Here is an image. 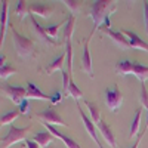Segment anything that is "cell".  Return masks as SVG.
Returning a JSON list of instances; mask_svg holds the SVG:
<instances>
[{"label": "cell", "mask_w": 148, "mask_h": 148, "mask_svg": "<svg viewBox=\"0 0 148 148\" xmlns=\"http://www.w3.org/2000/svg\"><path fill=\"white\" fill-rule=\"evenodd\" d=\"M79 107V113H80V117H82V121H83V125H84V127H86V130H88V133L90 135V138L96 142V145H98V148H104L102 145H101V142H99V138H98V127H96V125L95 123L84 114V111L82 110V107H80V104L77 105Z\"/></svg>", "instance_id": "8"}, {"label": "cell", "mask_w": 148, "mask_h": 148, "mask_svg": "<svg viewBox=\"0 0 148 148\" xmlns=\"http://www.w3.org/2000/svg\"><path fill=\"white\" fill-rule=\"evenodd\" d=\"M141 104L148 110V92L145 88V83H141Z\"/></svg>", "instance_id": "31"}, {"label": "cell", "mask_w": 148, "mask_h": 148, "mask_svg": "<svg viewBox=\"0 0 148 148\" xmlns=\"http://www.w3.org/2000/svg\"><path fill=\"white\" fill-rule=\"evenodd\" d=\"M144 129H148V113H147V123H145V126H144Z\"/></svg>", "instance_id": "37"}, {"label": "cell", "mask_w": 148, "mask_h": 148, "mask_svg": "<svg viewBox=\"0 0 148 148\" xmlns=\"http://www.w3.org/2000/svg\"><path fill=\"white\" fill-rule=\"evenodd\" d=\"M133 70V62L132 61H119V62L116 64V73L119 74V76H127V74H130Z\"/></svg>", "instance_id": "20"}, {"label": "cell", "mask_w": 148, "mask_h": 148, "mask_svg": "<svg viewBox=\"0 0 148 148\" xmlns=\"http://www.w3.org/2000/svg\"><path fill=\"white\" fill-rule=\"evenodd\" d=\"M62 98H64V93L62 92H56L55 95H52V104H58V102H61L62 101Z\"/></svg>", "instance_id": "34"}, {"label": "cell", "mask_w": 148, "mask_h": 148, "mask_svg": "<svg viewBox=\"0 0 148 148\" xmlns=\"http://www.w3.org/2000/svg\"><path fill=\"white\" fill-rule=\"evenodd\" d=\"M114 3L116 2H113V0H98V2H93L90 8V18L93 19V24H95L93 30H98L101 27L102 21L110 18V14L116 12Z\"/></svg>", "instance_id": "1"}, {"label": "cell", "mask_w": 148, "mask_h": 148, "mask_svg": "<svg viewBox=\"0 0 148 148\" xmlns=\"http://www.w3.org/2000/svg\"><path fill=\"white\" fill-rule=\"evenodd\" d=\"M8 6H9V2L8 0H3L2 2V16H0V27H2V31H0V39H2V45L3 46V42H5V36H6V30H8Z\"/></svg>", "instance_id": "16"}, {"label": "cell", "mask_w": 148, "mask_h": 148, "mask_svg": "<svg viewBox=\"0 0 148 148\" xmlns=\"http://www.w3.org/2000/svg\"><path fill=\"white\" fill-rule=\"evenodd\" d=\"M64 25V22H59V24H55V25H47L45 27V31L49 37L52 39H58V33H59V28Z\"/></svg>", "instance_id": "29"}, {"label": "cell", "mask_w": 148, "mask_h": 148, "mask_svg": "<svg viewBox=\"0 0 148 148\" xmlns=\"http://www.w3.org/2000/svg\"><path fill=\"white\" fill-rule=\"evenodd\" d=\"M25 99H42V101H52V96H49L40 90L39 86H36L33 82L27 83V98Z\"/></svg>", "instance_id": "11"}, {"label": "cell", "mask_w": 148, "mask_h": 148, "mask_svg": "<svg viewBox=\"0 0 148 148\" xmlns=\"http://www.w3.org/2000/svg\"><path fill=\"white\" fill-rule=\"evenodd\" d=\"M96 127H98V130H99V133L102 135V138L105 139V142H107L111 148H117V141H116L114 133H113V130L110 129V126L107 125L104 120H101L99 123H98Z\"/></svg>", "instance_id": "10"}, {"label": "cell", "mask_w": 148, "mask_h": 148, "mask_svg": "<svg viewBox=\"0 0 148 148\" xmlns=\"http://www.w3.org/2000/svg\"><path fill=\"white\" fill-rule=\"evenodd\" d=\"M133 76L135 77H138L141 83H145V80L148 79V67L139 64V62H133Z\"/></svg>", "instance_id": "19"}, {"label": "cell", "mask_w": 148, "mask_h": 148, "mask_svg": "<svg viewBox=\"0 0 148 148\" xmlns=\"http://www.w3.org/2000/svg\"><path fill=\"white\" fill-rule=\"evenodd\" d=\"M2 92L9 98L12 102H15L16 105H19V104L27 98V88H24V86L8 84L5 89H2Z\"/></svg>", "instance_id": "5"}, {"label": "cell", "mask_w": 148, "mask_h": 148, "mask_svg": "<svg viewBox=\"0 0 148 148\" xmlns=\"http://www.w3.org/2000/svg\"><path fill=\"white\" fill-rule=\"evenodd\" d=\"M107 36H110V39H113L116 45H119L120 47L123 49H130V45H129V40L125 37V34H123L121 31H114L111 30L110 27H99Z\"/></svg>", "instance_id": "9"}, {"label": "cell", "mask_w": 148, "mask_h": 148, "mask_svg": "<svg viewBox=\"0 0 148 148\" xmlns=\"http://www.w3.org/2000/svg\"><path fill=\"white\" fill-rule=\"evenodd\" d=\"M121 33L127 37L130 47H133V49H142V51H147V52H148V43H147V42H144V40L141 39V37H139L136 33H133V31H127V30H123Z\"/></svg>", "instance_id": "13"}, {"label": "cell", "mask_w": 148, "mask_h": 148, "mask_svg": "<svg viewBox=\"0 0 148 148\" xmlns=\"http://www.w3.org/2000/svg\"><path fill=\"white\" fill-rule=\"evenodd\" d=\"M53 135L49 132V130H40V132H37L34 133V136H33V141H36L37 144H39L42 148H47L49 144H51L53 141Z\"/></svg>", "instance_id": "17"}, {"label": "cell", "mask_w": 148, "mask_h": 148, "mask_svg": "<svg viewBox=\"0 0 148 148\" xmlns=\"http://www.w3.org/2000/svg\"><path fill=\"white\" fill-rule=\"evenodd\" d=\"M30 108H31V105H30V99H24V101L19 104V111H21V114L28 116V114H30Z\"/></svg>", "instance_id": "32"}, {"label": "cell", "mask_w": 148, "mask_h": 148, "mask_svg": "<svg viewBox=\"0 0 148 148\" xmlns=\"http://www.w3.org/2000/svg\"><path fill=\"white\" fill-rule=\"evenodd\" d=\"M74 28H76V15H70V18H68V21H67V27H65V31H64V36H65V42L71 40L73 33H74Z\"/></svg>", "instance_id": "25"}, {"label": "cell", "mask_w": 148, "mask_h": 148, "mask_svg": "<svg viewBox=\"0 0 148 148\" xmlns=\"http://www.w3.org/2000/svg\"><path fill=\"white\" fill-rule=\"evenodd\" d=\"M30 12L31 15H39L42 18H49L52 16V12H53V6H49V5H37V3H33L30 5Z\"/></svg>", "instance_id": "15"}, {"label": "cell", "mask_w": 148, "mask_h": 148, "mask_svg": "<svg viewBox=\"0 0 148 148\" xmlns=\"http://www.w3.org/2000/svg\"><path fill=\"white\" fill-rule=\"evenodd\" d=\"M144 22H145V30L148 31V2H144Z\"/></svg>", "instance_id": "33"}, {"label": "cell", "mask_w": 148, "mask_h": 148, "mask_svg": "<svg viewBox=\"0 0 148 148\" xmlns=\"http://www.w3.org/2000/svg\"><path fill=\"white\" fill-rule=\"evenodd\" d=\"M45 127H46V130H49V132H51L52 135H53V136L55 138H58V139H61V141H62L64 144H65V147L67 148H80V145L76 142V141H74L73 138H70V136H67V135H62V133H59L52 125H43Z\"/></svg>", "instance_id": "14"}, {"label": "cell", "mask_w": 148, "mask_h": 148, "mask_svg": "<svg viewBox=\"0 0 148 148\" xmlns=\"http://www.w3.org/2000/svg\"><path fill=\"white\" fill-rule=\"evenodd\" d=\"M145 132H147V129H142V132L138 135V136H136V141H135V144L130 147V148H138L139 147V142H141V139L144 138V135H145Z\"/></svg>", "instance_id": "35"}, {"label": "cell", "mask_w": 148, "mask_h": 148, "mask_svg": "<svg viewBox=\"0 0 148 148\" xmlns=\"http://www.w3.org/2000/svg\"><path fill=\"white\" fill-rule=\"evenodd\" d=\"M84 104H86V107L89 108V111H90V116H92V121L95 123V125H98L101 120H102V117H101V113H99V108L96 107V104H93V102H90V101H84Z\"/></svg>", "instance_id": "24"}, {"label": "cell", "mask_w": 148, "mask_h": 148, "mask_svg": "<svg viewBox=\"0 0 148 148\" xmlns=\"http://www.w3.org/2000/svg\"><path fill=\"white\" fill-rule=\"evenodd\" d=\"M64 3L73 12V15H76L77 12L80 10V6H82V2H77V0H64Z\"/></svg>", "instance_id": "30"}, {"label": "cell", "mask_w": 148, "mask_h": 148, "mask_svg": "<svg viewBox=\"0 0 148 148\" xmlns=\"http://www.w3.org/2000/svg\"><path fill=\"white\" fill-rule=\"evenodd\" d=\"M19 114H21V111H19V110H12V111H9V113H6L5 116H2V119H0V125H2V126H5V125H10V123L14 121Z\"/></svg>", "instance_id": "26"}, {"label": "cell", "mask_w": 148, "mask_h": 148, "mask_svg": "<svg viewBox=\"0 0 148 148\" xmlns=\"http://www.w3.org/2000/svg\"><path fill=\"white\" fill-rule=\"evenodd\" d=\"M5 61H6V58L2 55V68H0V79H2V82L6 80L9 76H12V74H16V68L10 67L8 62H5Z\"/></svg>", "instance_id": "22"}, {"label": "cell", "mask_w": 148, "mask_h": 148, "mask_svg": "<svg viewBox=\"0 0 148 148\" xmlns=\"http://www.w3.org/2000/svg\"><path fill=\"white\" fill-rule=\"evenodd\" d=\"M10 34H12V42H14L15 51L21 58H33V56H36V43L31 39L19 34L14 27H10Z\"/></svg>", "instance_id": "2"}, {"label": "cell", "mask_w": 148, "mask_h": 148, "mask_svg": "<svg viewBox=\"0 0 148 148\" xmlns=\"http://www.w3.org/2000/svg\"><path fill=\"white\" fill-rule=\"evenodd\" d=\"M65 58H67V55L65 53H62V55H59L53 62H51L46 68H45V71L51 76L52 73H55V71H64V62H65Z\"/></svg>", "instance_id": "18"}, {"label": "cell", "mask_w": 148, "mask_h": 148, "mask_svg": "<svg viewBox=\"0 0 148 148\" xmlns=\"http://www.w3.org/2000/svg\"><path fill=\"white\" fill-rule=\"evenodd\" d=\"M68 95L71 96V98H74L76 101H79L80 98H83V92L77 88V84L74 83V80H73V77H71V82H70V88H68Z\"/></svg>", "instance_id": "27"}, {"label": "cell", "mask_w": 148, "mask_h": 148, "mask_svg": "<svg viewBox=\"0 0 148 148\" xmlns=\"http://www.w3.org/2000/svg\"><path fill=\"white\" fill-rule=\"evenodd\" d=\"M30 19H31V24H33V27H34V31H36V34L39 36V39L45 43V45H47V46H56V45H59L58 42H55V40H52L51 37H49L47 34H46V31H45V27H42L39 22H37V19L34 18V15H31L30 16Z\"/></svg>", "instance_id": "12"}, {"label": "cell", "mask_w": 148, "mask_h": 148, "mask_svg": "<svg viewBox=\"0 0 148 148\" xmlns=\"http://www.w3.org/2000/svg\"><path fill=\"white\" fill-rule=\"evenodd\" d=\"M105 104L111 111H116L121 107L123 104V95L119 90V88H113V89H107L105 90Z\"/></svg>", "instance_id": "6"}, {"label": "cell", "mask_w": 148, "mask_h": 148, "mask_svg": "<svg viewBox=\"0 0 148 148\" xmlns=\"http://www.w3.org/2000/svg\"><path fill=\"white\" fill-rule=\"evenodd\" d=\"M141 114H142V108H138L136 114H135V117L132 120V125H130V133H129L130 139H133L136 135H139L138 130H139V125H141Z\"/></svg>", "instance_id": "21"}, {"label": "cell", "mask_w": 148, "mask_h": 148, "mask_svg": "<svg viewBox=\"0 0 148 148\" xmlns=\"http://www.w3.org/2000/svg\"><path fill=\"white\" fill-rule=\"evenodd\" d=\"M15 14L18 15V18H25V16H31V12H30V6L24 2V0H19L16 8H15Z\"/></svg>", "instance_id": "23"}, {"label": "cell", "mask_w": 148, "mask_h": 148, "mask_svg": "<svg viewBox=\"0 0 148 148\" xmlns=\"http://www.w3.org/2000/svg\"><path fill=\"white\" fill-rule=\"evenodd\" d=\"M30 129H31V126H27V127H16L15 125H10L9 132L6 133V136L2 138L0 148H9L10 145L24 141V139L27 138V133L30 132Z\"/></svg>", "instance_id": "3"}, {"label": "cell", "mask_w": 148, "mask_h": 148, "mask_svg": "<svg viewBox=\"0 0 148 148\" xmlns=\"http://www.w3.org/2000/svg\"><path fill=\"white\" fill-rule=\"evenodd\" d=\"M65 55H67V65H68V74L71 76V73H73V46H71V40L65 42Z\"/></svg>", "instance_id": "28"}, {"label": "cell", "mask_w": 148, "mask_h": 148, "mask_svg": "<svg viewBox=\"0 0 148 148\" xmlns=\"http://www.w3.org/2000/svg\"><path fill=\"white\" fill-rule=\"evenodd\" d=\"M37 117H39L42 120L43 125H58V126H68V123L64 121V119L61 117L58 114V111L53 108V107H49L46 108L43 113H39L37 114Z\"/></svg>", "instance_id": "4"}, {"label": "cell", "mask_w": 148, "mask_h": 148, "mask_svg": "<svg viewBox=\"0 0 148 148\" xmlns=\"http://www.w3.org/2000/svg\"><path fill=\"white\" fill-rule=\"evenodd\" d=\"M95 31L96 30H93L90 33V36L86 39L84 49H83V58H82V68L90 79H93V68H92V58H90V52H89V43H90V39H92V36L95 34Z\"/></svg>", "instance_id": "7"}, {"label": "cell", "mask_w": 148, "mask_h": 148, "mask_svg": "<svg viewBox=\"0 0 148 148\" xmlns=\"http://www.w3.org/2000/svg\"><path fill=\"white\" fill-rule=\"evenodd\" d=\"M24 145H25L27 148H42L39 144H37L36 141H33V139H27L25 141V144H24Z\"/></svg>", "instance_id": "36"}]
</instances>
